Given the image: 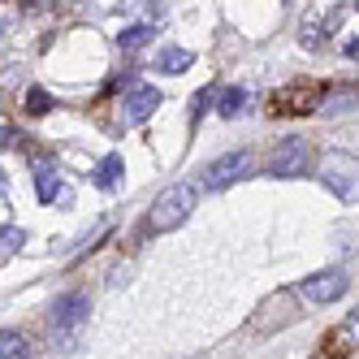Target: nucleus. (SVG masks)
I'll use <instances>...</instances> for the list:
<instances>
[{
    "mask_svg": "<svg viewBox=\"0 0 359 359\" xmlns=\"http://www.w3.org/2000/svg\"><path fill=\"white\" fill-rule=\"evenodd\" d=\"M191 212H195V191L191 187H169L156 203H151L147 229H151V234H169V229H177Z\"/></svg>",
    "mask_w": 359,
    "mask_h": 359,
    "instance_id": "obj_1",
    "label": "nucleus"
},
{
    "mask_svg": "<svg viewBox=\"0 0 359 359\" xmlns=\"http://www.w3.org/2000/svg\"><path fill=\"white\" fill-rule=\"evenodd\" d=\"M320 182L338 199H359V161H351L346 151H329L320 161Z\"/></svg>",
    "mask_w": 359,
    "mask_h": 359,
    "instance_id": "obj_2",
    "label": "nucleus"
},
{
    "mask_svg": "<svg viewBox=\"0 0 359 359\" xmlns=\"http://www.w3.org/2000/svg\"><path fill=\"white\" fill-rule=\"evenodd\" d=\"M87 312H91L87 294H65V299H57V307H53V346H65L74 333L83 329Z\"/></svg>",
    "mask_w": 359,
    "mask_h": 359,
    "instance_id": "obj_3",
    "label": "nucleus"
},
{
    "mask_svg": "<svg viewBox=\"0 0 359 359\" xmlns=\"http://www.w3.org/2000/svg\"><path fill=\"white\" fill-rule=\"evenodd\" d=\"M346 286H351V277H346V269H320V273H312L299 286V294L307 299V303H338L342 294H346Z\"/></svg>",
    "mask_w": 359,
    "mask_h": 359,
    "instance_id": "obj_4",
    "label": "nucleus"
},
{
    "mask_svg": "<svg viewBox=\"0 0 359 359\" xmlns=\"http://www.w3.org/2000/svg\"><path fill=\"white\" fill-rule=\"evenodd\" d=\"M307 169H312V147H307V139H286L269 161L273 177H303Z\"/></svg>",
    "mask_w": 359,
    "mask_h": 359,
    "instance_id": "obj_5",
    "label": "nucleus"
},
{
    "mask_svg": "<svg viewBox=\"0 0 359 359\" xmlns=\"http://www.w3.org/2000/svg\"><path fill=\"white\" fill-rule=\"evenodd\" d=\"M251 173V156L247 151H225V156H217L208 169H203V187L208 191H225V187H234L238 177Z\"/></svg>",
    "mask_w": 359,
    "mask_h": 359,
    "instance_id": "obj_6",
    "label": "nucleus"
},
{
    "mask_svg": "<svg viewBox=\"0 0 359 359\" xmlns=\"http://www.w3.org/2000/svg\"><path fill=\"white\" fill-rule=\"evenodd\" d=\"M316 104H320V87H307V83L286 87V91H277V95H273V113H277V117H290V113H312Z\"/></svg>",
    "mask_w": 359,
    "mask_h": 359,
    "instance_id": "obj_7",
    "label": "nucleus"
},
{
    "mask_svg": "<svg viewBox=\"0 0 359 359\" xmlns=\"http://www.w3.org/2000/svg\"><path fill=\"white\" fill-rule=\"evenodd\" d=\"M156 109H161V91L156 87H135L130 95H126V117L130 121H147Z\"/></svg>",
    "mask_w": 359,
    "mask_h": 359,
    "instance_id": "obj_8",
    "label": "nucleus"
},
{
    "mask_svg": "<svg viewBox=\"0 0 359 359\" xmlns=\"http://www.w3.org/2000/svg\"><path fill=\"white\" fill-rule=\"evenodd\" d=\"M27 355H35L27 333H13V329L0 333V359H27Z\"/></svg>",
    "mask_w": 359,
    "mask_h": 359,
    "instance_id": "obj_9",
    "label": "nucleus"
},
{
    "mask_svg": "<svg viewBox=\"0 0 359 359\" xmlns=\"http://www.w3.org/2000/svg\"><path fill=\"white\" fill-rule=\"evenodd\" d=\"M195 65V53H187V48H165V53L156 57V69L161 74H182Z\"/></svg>",
    "mask_w": 359,
    "mask_h": 359,
    "instance_id": "obj_10",
    "label": "nucleus"
},
{
    "mask_svg": "<svg viewBox=\"0 0 359 359\" xmlns=\"http://www.w3.org/2000/svg\"><path fill=\"white\" fill-rule=\"evenodd\" d=\"M35 195H39L43 203L57 199V169H53V161H39V165H35Z\"/></svg>",
    "mask_w": 359,
    "mask_h": 359,
    "instance_id": "obj_11",
    "label": "nucleus"
},
{
    "mask_svg": "<svg viewBox=\"0 0 359 359\" xmlns=\"http://www.w3.org/2000/svg\"><path fill=\"white\" fill-rule=\"evenodd\" d=\"M121 173H126L121 156H109L104 165L95 169V187H100V191H117V182H121Z\"/></svg>",
    "mask_w": 359,
    "mask_h": 359,
    "instance_id": "obj_12",
    "label": "nucleus"
},
{
    "mask_svg": "<svg viewBox=\"0 0 359 359\" xmlns=\"http://www.w3.org/2000/svg\"><path fill=\"white\" fill-rule=\"evenodd\" d=\"M243 104H247V91H243V87H229V91L221 95L217 113H221V117H238V113H243Z\"/></svg>",
    "mask_w": 359,
    "mask_h": 359,
    "instance_id": "obj_13",
    "label": "nucleus"
},
{
    "mask_svg": "<svg viewBox=\"0 0 359 359\" xmlns=\"http://www.w3.org/2000/svg\"><path fill=\"white\" fill-rule=\"evenodd\" d=\"M333 342H346V346L359 355V307H355V312L346 316V325H342L338 333H333Z\"/></svg>",
    "mask_w": 359,
    "mask_h": 359,
    "instance_id": "obj_14",
    "label": "nucleus"
},
{
    "mask_svg": "<svg viewBox=\"0 0 359 359\" xmlns=\"http://www.w3.org/2000/svg\"><path fill=\"white\" fill-rule=\"evenodd\" d=\"M27 113H31V117L53 113V95H48V91H39V87H31V91H27Z\"/></svg>",
    "mask_w": 359,
    "mask_h": 359,
    "instance_id": "obj_15",
    "label": "nucleus"
},
{
    "mask_svg": "<svg viewBox=\"0 0 359 359\" xmlns=\"http://www.w3.org/2000/svg\"><path fill=\"white\" fill-rule=\"evenodd\" d=\"M151 39V27H147V22H139V27H126L121 31V48H143Z\"/></svg>",
    "mask_w": 359,
    "mask_h": 359,
    "instance_id": "obj_16",
    "label": "nucleus"
},
{
    "mask_svg": "<svg viewBox=\"0 0 359 359\" xmlns=\"http://www.w3.org/2000/svg\"><path fill=\"white\" fill-rule=\"evenodd\" d=\"M22 243H27V234H22V229H13V225H9V229H0V255H13Z\"/></svg>",
    "mask_w": 359,
    "mask_h": 359,
    "instance_id": "obj_17",
    "label": "nucleus"
},
{
    "mask_svg": "<svg viewBox=\"0 0 359 359\" xmlns=\"http://www.w3.org/2000/svg\"><path fill=\"white\" fill-rule=\"evenodd\" d=\"M355 100H359V91H338V95H329V100H325V113H346Z\"/></svg>",
    "mask_w": 359,
    "mask_h": 359,
    "instance_id": "obj_18",
    "label": "nucleus"
},
{
    "mask_svg": "<svg viewBox=\"0 0 359 359\" xmlns=\"http://www.w3.org/2000/svg\"><path fill=\"white\" fill-rule=\"evenodd\" d=\"M346 57H359V39H351V43H346Z\"/></svg>",
    "mask_w": 359,
    "mask_h": 359,
    "instance_id": "obj_19",
    "label": "nucleus"
},
{
    "mask_svg": "<svg viewBox=\"0 0 359 359\" xmlns=\"http://www.w3.org/2000/svg\"><path fill=\"white\" fill-rule=\"evenodd\" d=\"M0 139H5V130H0ZM0 147H5V143H0Z\"/></svg>",
    "mask_w": 359,
    "mask_h": 359,
    "instance_id": "obj_20",
    "label": "nucleus"
},
{
    "mask_svg": "<svg viewBox=\"0 0 359 359\" xmlns=\"http://www.w3.org/2000/svg\"><path fill=\"white\" fill-rule=\"evenodd\" d=\"M286 5H290V0H286Z\"/></svg>",
    "mask_w": 359,
    "mask_h": 359,
    "instance_id": "obj_21",
    "label": "nucleus"
}]
</instances>
